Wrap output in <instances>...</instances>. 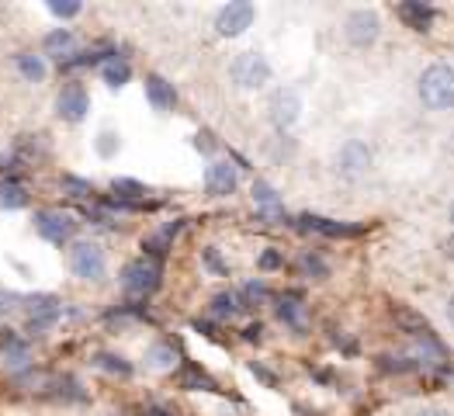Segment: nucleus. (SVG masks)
Returning <instances> with one entry per match:
<instances>
[{
  "label": "nucleus",
  "mask_w": 454,
  "mask_h": 416,
  "mask_svg": "<svg viewBox=\"0 0 454 416\" xmlns=\"http://www.w3.org/2000/svg\"><path fill=\"white\" fill-rule=\"evenodd\" d=\"M416 97L427 112H451L454 108V66L451 63H430L419 81H416Z\"/></svg>",
  "instance_id": "f257e3e1"
},
{
  "label": "nucleus",
  "mask_w": 454,
  "mask_h": 416,
  "mask_svg": "<svg viewBox=\"0 0 454 416\" xmlns=\"http://www.w3.org/2000/svg\"><path fill=\"white\" fill-rule=\"evenodd\" d=\"M119 281H122V291L128 298H150L160 289V267L153 257H135L122 267Z\"/></svg>",
  "instance_id": "f03ea898"
},
{
  "label": "nucleus",
  "mask_w": 454,
  "mask_h": 416,
  "mask_svg": "<svg viewBox=\"0 0 454 416\" xmlns=\"http://www.w3.org/2000/svg\"><path fill=\"white\" fill-rule=\"evenodd\" d=\"M274 77L271 63L264 52H240L233 63H229V81L236 83L240 90H264Z\"/></svg>",
  "instance_id": "7ed1b4c3"
},
{
  "label": "nucleus",
  "mask_w": 454,
  "mask_h": 416,
  "mask_svg": "<svg viewBox=\"0 0 454 416\" xmlns=\"http://www.w3.org/2000/svg\"><path fill=\"white\" fill-rule=\"evenodd\" d=\"M333 166H336V173H340L343 181H361V177H368V173H372L374 150L365 143V139H347V143L336 150Z\"/></svg>",
  "instance_id": "20e7f679"
},
{
  "label": "nucleus",
  "mask_w": 454,
  "mask_h": 416,
  "mask_svg": "<svg viewBox=\"0 0 454 416\" xmlns=\"http://www.w3.org/2000/svg\"><path fill=\"white\" fill-rule=\"evenodd\" d=\"M70 271H73V278H81V281H101L104 271H108L104 247H101V243H90V240H77V243L70 247Z\"/></svg>",
  "instance_id": "39448f33"
},
{
  "label": "nucleus",
  "mask_w": 454,
  "mask_h": 416,
  "mask_svg": "<svg viewBox=\"0 0 454 416\" xmlns=\"http://www.w3.org/2000/svg\"><path fill=\"white\" fill-rule=\"evenodd\" d=\"M77 226L81 222L70 212H63V208H39L35 212V233H39L45 243H52V247L70 243L73 233H77Z\"/></svg>",
  "instance_id": "423d86ee"
},
{
  "label": "nucleus",
  "mask_w": 454,
  "mask_h": 416,
  "mask_svg": "<svg viewBox=\"0 0 454 416\" xmlns=\"http://www.w3.org/2000/svg\"><path fill=\"white\" fill-rule=\"evenodd\" d=\"M343 39H347V45H354V49H372L374 42L381 39V18H378V11H372V7L350 11L347 21H343Z\"/></svg>",
  "instance_id": "0eeeda50"
},
{
  "label": "nucleus",
  "mask_w": 454,
  "mask_h": 416,
  "mask_svg": "<svg viewBox=\"0 0 454 416\" xmlns=\"http://www.w3.org/2000/svg\"><path fill=\"white\" fill-rule=\"evenodd\" d=\"M21 305H25V327L32 333L52 330L63 316V302L56 295H28L21 298Z\"/></svg>",
  "instance_id": "6e6552de"
},
{
  "label": "nucleus",
  "mask_w": 454,
  "mask_h": 416,
  "mask_svg": "<svg viewBox=\"0 0 454 416\" xmlns=\"http://www.w3.org/2000/svg\"><path fill=\"white\" fill-rule=\"evenodd\" d=\"M253 18H257V7H253L250 0H229V4L215 14V32H219L222 39H236V35H243L250 25H253Z\"/></svg>",
  "instance_id": "1a4fd4ad"
},
{
  "label": "nucleus",
  "mask_w": 454,
  "mask_h": 416,
  "mask_svg": "<svg viewBox=\"0 0 454 416\" xmlns=\"http://www.w3.org/2000/svg\"><path fill=\"white\" fill-rule=\"evenodd\" d=\"M87 112H90V94H87V87L81 81H66L59 87V94H56V115L63 119V122L77 125L87 119Z\"/></svg>",
  "instance_id": "9d476101"
},
{
  "label": "nucleus",
  "mask_w": 454,
  "mask_h": 416,
  "mask_svg": "<svg viewBox=\"0 0 454 416\" xmlns=\"http://www.w3.org/2000/svg\"><path fill=\"white\" fill-rule=\"evenodd\" d=\"M267 115H271V122H274L278 132L295 128V122L302 119V97H298V90L278 87V90L271 94V101H267Z\"/></svg>",
  "instance_id": "9b49d317"
},
{
  "label": "nucleus",
  "mask_w": 454,
  "mask_h": 416,
  "mask_svg": "<svg viewBox=\"0 0 454 416\" xmlns=\"http://www.w3.org/2000/svg\"><path fill=\"white\" fill-rule=\"evenodd\" d=\"M240 188V166L233 160H212L205 170V191L212 198H229Z\"/></svg>",
  "instance_id": "f8f14e48"
},
{
  "label": "nucleus",
  "mask_w": 454,
  "mask_h": 416,
  "mask_svg": "<svg viewBox=\"0 0 454 416\" xmlns=\"http://www.w3.org/2000/svg\"><path fill=\"white\" fill-rule=\"evenodd\" d=\"M0 361L11 368V372H25L32 365V347L25 336H18L14 330L0 333Z\"/></svg>",
  "instance_id": "ddd939ff"
},
{
  "label": "nucleus",
  "mask_w": 454,
  "mask_h": 416,
  "mask_svg": "<svg viewBox=\"0 0 454 416\" xmlns=\"http://www.w3.org/2000/svg\"><path fill=\"white\" fill-rule=\"evenodd\" d=\"M42 52L49 59H59V63H73L77 56V35L70 28H52L45 39H42Z\"/></svg>",
  "instance_id": "4468645a"
},
{
  "label": "nucleus",
  "mask_w": 454,
  "mask_h": 416,
  "mask_svg": "<svg viewBox=\"0 0 454 416\" xmlns=\"http://www.w3.org/2000/svg\"><path fill=\"white\" fill-rule=\"evenodd\" d=\"M253 205L264 219H274V222L285 219V205H281L274 184H267V181H253Z\"/></svg>",
  "instance_id": "2eb2a0df"
},
{
  "label": "nucleus",
  "mask_w": 454,
  "mask_h": 416,
  "mask_svg": "<svg viewBox=\"0 0 454 416\" xmlns=\"http://www.w3.org/2000/svg\"><path fill=\"white\" fill-rule=\"evenodd\" d=\"M278 320L295 333H305L309 327V309H305V302L298 298V295H281V302H278Z\"/></svg>",
  "instance_id": "dca6fc26"
},
{
  "label": "nucleus",
  "mask_w": 454,
  "mask_h": 416,
  "mask_svg": "<svg viewBox=\"0 0 454 416\" xmlns=\"http://www.w3.org/2000/svg\"><path fill=\"white\" fill-rule=\"evenodd\" d=\"M295 271L302 278H309V281H327L330 278V264H327V257L319 250H302L298 260H295Z\"/></svg>",
  "instance_id": "f3484780"
},
{
  "label": "nucleus",
  "mask_w": 454,
  "mask_h": 416,
  "mask_svg": "<svg viewBox=\"0 0 454 416\" xmlns=\"http://www.w3.org/2000/svg\"><path fill=\"white\" fill-rule=\"evenodd\" d=\"M146 97H150V104H153L157 112H170V108L177 104L173 83H166L160 73H150V77H146Z\"/></svg>",
  "instance_id": "a211bd4d"
},
{
  "label": "nucleus",
  "mask_w": 454,
  "mask_h": 416,
  "mask_svg": "<svg viewBox=\"0 0 454 416\" xmlns=\"http://www.w3.org/2000/svg\"><path fill=\"white\" fill-rule=\"evenodd\" d=\"M399 18H403L413 32H430L437 11H434L430 4H416V0H410V4H399Z\"/></svg>",
  "instance_id": "6ab92c4d"
},
{
  "label": "nucleus",
  "mask_w": 454,
  "mask_h": 416,
  "mask_svg": "<svg viewBox=\"0 0 454 416\" xmlns=\"http://www.w3.org/2000/svg\"><path fill=\"white\" fill-rule=\"evenodd\" d=\"M28 205V188L14 177H4L0 181V208L4 212H18V208Z\"/></svg>",
  "instance_id": "aec40b11"
},
{
  "label": "nucleus",
  "mask_w": 454,
  "mask_h": 416,
  "mask_svg": "<svg viewBox=\"0 0 454 416\" xmlns=\"http://www.w3.org/2000/svg\"><path fill=\"white\" fill-rule=\"evenodd\" d=\"M14 66H18V73L28 83H42L49 77L45 56H35V52H18V56H14Z\"/></svg>",
  "instance_id": "412c9836"
},
{
  "label": "nucleus",
  "mask_w": 454,
  "mask_h": 416,
  "mask_svg": "<svg viewBox=\"0 0 454 416\" xmlns=\"http://www.w3.org/2000/svg\"><path fill=\"white\" fill-rule=\"evenodd\" d=\"M101 81L108 83V87H125V83L132 81V66H128V59L122 56H108L104 63H101Z\"/></svg>",
  "instance_id": "4be33fe9"
},
{
  "label": "nucleus",
  "mask_w": 454,
  "mask_h": 416,
  "mask_svg": "<svg viewBox=\"0 0 454 416\" xmlns=\"http://www.w3.org/2000/svg\"><path fill=\"white\" fill-rule=\"evenodd\" d=\"M305 229H316L323 236H358L361 229L358 226H343V222H333V219H319V215H302L298 219Z\"/></svg>",
  "instance_id": "5701e85b"
},
{
  "label": "nucleus",
  "mask_w": 454,
  "mask_h": 416,
  "mask_svg": "<svg viewBox=\"0 0 454 416\" xmlns=\"http://www.w3.org/2000/svg\"><path fill=\"white\" fill-rule=\"evenodd\" d=\"M240 309H243V305H240V295H236V291H215L212 302H208V312H212L215 320H233Z\"/></svg>",
  "instance_id": "b1692460"
},
{
  "label": "nucleus",
  "mask_w": 454,
  "mask_h": 416,
  "mask_svg": "<svg viewBox=\"0 0 454 416\" xmlns=\"http://www.w3.org/2000/svg\"><path fill=\"white\" fill-rule=\"evenodd\" d=\"M146 361H150V368H157V372H173V368L181 365L173 343H153L150 354H146Z\"/></svg>",
  "instance_id": "393cba45"
},
{
  "label": "nucleus",
  "mask_w": 454,
  "mask_h": 416,
  "mask_svg": "<svg viewBox=\"0 0 454 416\" xmlns=\"http://www.w3.org/2000/svg\"><path fill=\"white\" fill-rule=\"evenodd\" d=\"M267 302H271V289H267L264 278L247 281V285L240 289V305H243V309H257V305H267Z\"/></svg>",
  "instance_id": "a878e982"
},
{
  "label": "nucleus",
  "mask_w": 454,
  "mask_h": 416,
  "mask_svg": "<svg viewBox=\"0 0 454 416\" xmlns=\"http://www.w3.org/2000/svg\"><path fill=\"white\" fill-rule=\"evenodd\" d=\"M94 368L108 374H119V378H128L132 374V365L125 361L122 354H94Z\"/></svg>",
  "instance_id": "bb28decb"
},
{
  "label": "nucleus",
  "mask_w": 454,
  "mask_h": 416,
  "mask_svg": "<svg viewBox=\"0 0 454 416\" xmlns=\"http://www.w3.org/2000/svg\"><path fill=\"white\" fill-rule=\"evenodd\" d=\"M59 184H63V191H66L70 198H90V195H94V188H90L87 181H81V177H73V173H66Z\"/></svg>",
  "instance_id": "cd10ccee"
},
{
  "label": "nucleus",
  "mask_w": 454,
  "mask_h": 416,
  "mask_svg": "<svg viewBox=\"0 0 454 416\" xmlns=\"http://www.w3.org/2000/svg\"><path fill=\"white\" fill-rule=\"evenodd\" d=\"M112 191H119L122 198H142V195H146V188H142L139 181H125V177H115V181H112Z\"/></svg>",
  "instance_id": "c85d7f7f"
},
{
  "label": "nucleus",
  "mask_w": 454,
  "mask_h": 416,
  "mask_svg": "<svg viewBox=\"0 0 454 416\" xmlns=\"http://www.w3.org/2000/svg\"><path fill=\"white\" fill-rule=\"evenodd\" d=\"M49 11H52L56 18H63V21H70V18H77V14H81L83 7L77 4V0H66V4H63V0H49Z\"/></svg>",
  "instance_id": "c756f323"
},
{
  "label": "nucleus",
  "mask_w": 454,
  "mask_h": 416,
  "mask_svg": "<svg viewBox=\"0 0 454 416\" xmlns=\"http://www.w3.org/2000/svg\"><path fill=\"white\" fill-rule=\"evenodd\" d=\"M257 267H260V271H281V267H285V257H281V250L267 247L264 253H260Z\"/></svg>",
  "instance_id": "7c9ffc66"
},
{
  "label": "nucleus",
  "mask_w": 454,
  "mask_h": 416,
  "mask_svg": "<svg viewBox=\"0 0 454 416\" xmlns=\"http://www.w3.org/2000/svg\"><path fill=\"white\" fill-rule=\"evenodd\" d=\"M181 385H184V389H195V385H205V389H215V381H212V378H208L205 372H198V368H188V374L181 378Z\"/></svg>",
  "instance_id": "2f4dec72"
},
{
  "label": "nucleus",
  "mask_w": 454,
  "mask_h": 416,
  "mask_svg": "<svg viewBox=\"0 0 454 416\" xmlns=\"http://www.w3.org/2000/svg\"><path fill=\"white\" fill-rule=\"evenodd\" d=\"M115 150H119V135H115V132H101V135H97V153H101V157H112Z\"/></svg>",
  "instance_id": "473e14b6"
},
{
  "label": "nucleus",
  "mask_w": 454,
  "mask_h": 416,
  "mask_svg": "<svg viewBox=\"0 0 454 416\" xmlns=\"http://www.w3.org/2000/svg\"><path fill=\"white\" fill-rule=\"evenodd\" d=\"M18 302H21V295H14V291H4V289H0V316H7V312H11L14 305H18Z\"/></svg>",
  "instance_id": "72a5a7b5"
},
{
  "label": "nucleus",
  "mask_w": 454,
  "mask_h": 416,
  "mask_svg": "<svg viewBox=\"0 0 454 416\" xmlns=\"http://www.w3.org/2000/svg\"><path fill=\"white\" fill-rule=\"evenodd\" d=\"M205 264L212 267V271H219V274H226V271H229V267H226V264L219 260V250H215V247L205 250Z\"/></svg>",
  "instance_id": "f704fd0d"
},
{
  "label": "nucleus",
  "mask_w": 454,
  "mask_h": 416,
  "mask_svg": "<svg viewBox=\"0 0 454 416\" xmlns=\"http://www.w3.org/2000/svg\"><path fill=\"white\" fill-rule=\"evenodd\" d=\"M410 416H454L451 410H441V406H423V410H416Z\"/></svg>",
  "instance_id": "c9c22d12"
},
{
  "label": "nucleus",
  "mask_w": 454,
  "mask_h": 416,
  "mask_svg": "<svg viewBox=\"0 0 454 416\" xmlns=\"http://www.w3.org/2000/svg\"><path fill=\"white\" fill-rule=\"evenodd\" d=\"M253 374H260V378H264L267 385H274V374L267 372V368H260V365H253Z\"/></svg>",
  "instance_id": "e433bc0d"
},
{
  "label": "nucleus",
  "mask_w": 454,
  "mask_h": 416,
  "mask_svg": "<svg viewBox=\"0 0 454 416\" xmlns=\"http://www.w3.org/2000/svg\"><path fill=\"white\" fill-rule=\"evenodd\" d=\"M260 323H257V327H247V330H243V336H247V340H260Z\"/></svg>",
  "instance_id": "4c0bfd02"
},
{
  "label": "nucleus",
  "mask_w": 454,
  "mask_h": 416,
  "mask_svg": "<svg viewBox=\"0 0 454 416\" xmlns=\"http://www.w3.org/2000/svg\"><path fill=\"white\" fill-rule=\"evenodd\" d=\"M444 253H448V257H451V260H454V233H451V236H448V243H444Z\"/></svg>",
  "instance_id": "58836bf2"
},
{
  "label": "nucleus",
  "mask_w": 454,
  "mask_h": 416,
  "mask_svg": "<svg viewBox=\"0 0 454 416\" xmlns=\"http://www.w3.org/2000/svg\"><path fill=\"white\" fill-rule=\"evenodd\" d=\"M146 416H170L166 410H160V406H153V410H146Z\"/></svg>",
  "instance_id": "ea45409f"
},
{
  "label": "nucleus",
  "mask_w": 454,
  "mask_h": 416,
  "mask_svg": "<svg viewBox=\"0 0 454 416\" xmlns=\"http://www.w3.org/2000/svg\"><path fill=\"white\" fill-rule=\"evenodd\" d=\"M448 320H451V327H454V295L448 298Z\"/></svg>",
  "instance_id": "a19ab883"
},
{
  "label": "nucleus",
  "mask_w": 454,
  "mask_h": 416,
  "mask_svg": "<svg viewBox=\"0 0 454 416\" xmlns=\"http://www.w3.org/2000/svg\"><path fill=\"white\" fill-rule=\"evenodd\" d=\"M451 222H454V202H451Z\"/></svg>",
  "instance_id": "79ce46f5"
}]
</instances>
